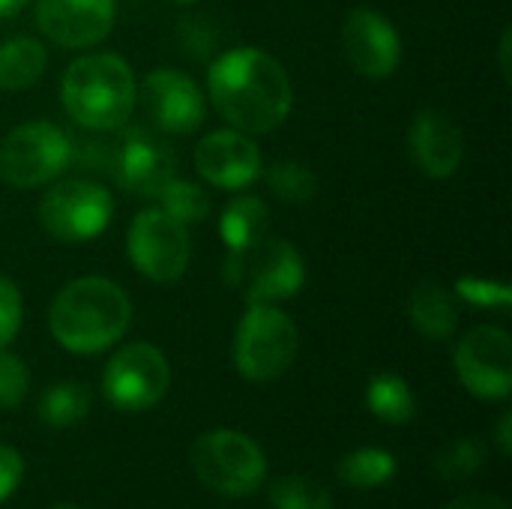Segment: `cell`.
Returning a JSON list of instances; mask_svg holds the SVG:
<instances>
[{
    "label": "cell",
    "mask_w": 512,
    "mask_h": 509,
    "mask_svg": "<svg viewBox=\"0 0 512 509\" xmlns=\"http://www.w3.org/2000/svg\"><path fill=\"white\" fill-rule=\"evenodd\" d=\"M72 162V141L48 120L15 126L0 141V180L15 189H33L60 177Z\"/></svg>",
    "instance_id": "7"
},
{
    "label": "cell",
    "mask_w": 512,
    "mask_h": 509,
    "mask_svg": "<svg viewBox=\"0 0 512 509\" xmlns=\"http://www.w3.org/2000/svg\"><path fill=\"white\" fill-rule=\"evenodd\" d=\"M456 375L477 399H507L512 390V339L507 330L483 324L456 345Z\"/></svg>",
    "instance_id": "11"
},
{
    "label": "cell",
    "mask_w": 512,
    "mask_h": 509,
    "mask_svg": "<svg viewBox=\"0 0 512 509\" xmlns=\"http://www.w3.org/2000/svg\"><path fill=\"white\" fill-rule=\"evenodd\" d=\"M21 474H24V462H21V456H18L12 447L0 444V504H3L15 489H18Z\"/></svg>",
    "instance_id": "31"
},
{
    "label": "cell",
    "mask_w": 512,
    "mask_h": 509,
    "mask_svg": "<svg viewBox=\"0 0 512 509\" xmlns=\"http://www.w3.org/2000/svg\"><path fill=\"white\" fill-rule=\"evenodd\" d=\"M342 48L348 63L372 81L390 78L402 60L399 30L387 15L369 6H357L348 12L342 24Z\"/></svg>",
    "instance_id": "13"
},
{
    "label": "cell",
    "mask_w": 512,
    "mask_h": 509,
    "mask_svg": "<svg viewBox=\"0 0 512 509\" xmlns=\"http://www.w3.org/2000/svg\"><path fill=\"white\" fill-rule=\"evenodd\" d=\"M408 156L426 177L447 180L462 165L465 135L450 114L426 108L408 126Z\"/></svg>",
    "instance_id": "17"
},
{
    "label": "cell",
    "mask_w": 512,
    "mask_h": 509,
    "mask_svg": "<svg viewBox=\"0 0 512 509\" xmlns=\"http://www.w3.org/2000/svg\"><path fill=\"white\" fill-rule=\"evenodd\" d=\"M264 183L273 189V195L279 201H288V204H306L315 198L318 192V177L315 171L306 165V162H297V159H282V162H273L267 171H264Z\"/></svg>",
    "instance_id": "24"
},
{
    "label": "cell",
    "mask_w": 512,
    "mask_h": 509,
    "mask_svg": "<svg viewBox=\"0 0 512 509\" xmlns=\"http://www.w3.org/2000/svg\"><path fill=\"white\" fill-rule=\"evenodd\" d=\"M27 390H30V372L24 360L0 348V408L6 411L18 408L27 399Z\"/></svg>",
    "instance_id": "28"
},
{
    "label": "cell",
    "mask_w": 512,
    "mask_h": 509,
    "mask_svg": "<svg viewBox=\"0 0 512 509\" xmlns=\"http://www.w3.org/2000/svg\"><path fill=\"white\" fill-rule=\"evenodd\" d=\"M90 390L78 381L51 384L39 399V417L51 429H72L90 414Z\"/></svg>",
    "instance_id": "22"
},
{
    "label": "cell",
    "mask_w": 512,
    "mask_h": 509,
    "mask_svg": "<svg viewBox=\"0 0 512 509\" xmlns=\"http://www.w3.org/2000/svg\"><path fill=\"white\" fill-rule=\"evenodd\" d=\"M498 450L504 453V456H510L512 453V414L507 411L501 420H498Z\"/></svg>",
    "instance_id": "33"
},
{
    "label": "cell",
    "mask_w": 512,
    "mask_h": 509,
    "mask_svg": "<svg viewBox=\"0 0 512 509\" xmlns=\"http://www.w3.org/2000/svg\"><path fill=\"white\" fill-rule=\"evenodd\" d=\"M366 405L378 420H384L390 426H405L417 414L414 393H411L408 381L396 372H381L372 378V384L366 390Z\"/></svg>",
    "instance_id": "21"
},
{
    "label": "cell",
    "mask_w": 512,
    "mask_h": 509,
    "mask_svg": "<svg viewBox=\"0 0 512 509\" xmlns=\"http://www.w3.org/2000/svg\"><path fill=\"white\" fill-rule=\"evenodd\" d=\"M195 168L219 189H243L261 174V150L240 129H216L198 141Z\"/></svg>",
    "instance_id": "16"
},
{
    "label": "cell",
    "mask_w": 512,
    "mask_h": 509,
    "mask_svg": "<svg viewBox=\"0 0 512 509\" xmlns=\"http://www.w3.org/2000/svg\"><path fill=\"white\" fill-rule=\"evenodd\" d=\"M270 507L273 509H333L330 492L303 474H291L273 483L270 489Z\"/></svg>",
    "instance_id": "25"
},
{
    "label": "cell",
    "mask_w": 512,
    "mask_h": 509,
    "mask_svg": "<svg viewBox=\"0 0 512 509\" xmlns=\"http://www.w3.org/2000/svg\"><path fill=\"white\" fill-rule=\"evenodd\" d=\"M126 252L135 270L150 282L159 285L177 282L192 258L189 228L174 216H168L162 207H147L129 225Z\"/></svg>",
    "instance_id": "8"
},
{
    "label": "cell",
    "mask_w": 512,
    "mask_h": 509,
    "mask_svg": "<svg viewBox=\"0 0 512 509\" xmlns=\"http://www.w3.org/2000/svg\"><path fill=\"white\" fill-rule=\"evenodd\" d=\"M300 348L294 321L276 306L252 303L237 324L234 336V363L246 381L267 384L282 378Z\"/></svg>",
    "instance_id": "5"
},
{
    "label": "cell",
    "mask_w": 512,
    "mask_h": 509,
    "mask_svg": "<svg viewBox=\"0 0 512 509\" xmlns=\"http://www.w3.org/2000/svg\"><path fill=\"white\" fill-rule=\"evenodd\" d=\"M483 462H486V444L477 438H459L438 453L435 468L447 480H468L483 468Z\"/></svg>",
    "instance_id": "27"
},
{
    "label": "cell",
    "mask_w": 512,
    "mask_h": 509,
    "mask_svg": "<svg viewBox=\"0 0 512 509\" xmlns=\"http://www.w3.org/2000/svg\"><path fill=\"white\" fill-rule=\"evenodd\" d=\"M447 509H510L498 495H489V492H471V495H462L456 498Z\"/></svg>",
    "instance_id": "32"
},
{
    "label": "cell",
    "mask_w": 512,
    "mask_h": 509,
    "mask_svg": "<svg viewBox=\"0 0 512 509\" xmlns=\"http://www.w3.org/2000/svg\"><path fill=\"white\" fill-rule=\"evenodd\" d=\"M222 276L249 306H276L303 288L306 264L288 240L261 237L246 249H228Z\"/></svg>",
    "instance_id": "4"
},
{
    "label": "cell",
    "mask_w": 512,
    "mask_h": 509,
    "mask_svg": "<svg viewBox=\"0 0 512 509\" xmlns=\"http://www.w3.org/2000/svg\"><path fill=\"white\" fill-rule=\"evenodd\" d=\"M48 66V51L33 36H12L0 42V90L15 93L33 87Z\"/></svg>",
    "instance_id": "19"
},
{
    "label": "cell",
    "mask_w": 512,
    "mask_h": 509,
    "mask_svg": "<svg viewBox=\"0 0 512 509\" xmlns=\"http://www.w3.org/2000/svg\"><path fill=\"white\" fill-rule=\"evenodd\" d=\"M135 99H141L144 117L156 132H195L207 114L201 87L177 69H153L141 81Z\"/></svg>",
    "instance_id": "12"
},
{
    "label": "cell",
    "mask_w": 512,
    "mask_h": 509,
    "mask_svg": "<svg viewBox=\"0 0 512 509\" xmlns=\"http://www.w3.org/2000/svg\"><path fill=\"white\" fill-rule=\"evenodd\" d=\"M30 0H0V18H9V15H18Z\"/></svg>",
    "instance_id": "35"
},
{
    "label": "cell",
    "mask_w": 512,
    "mask_h": 509,
    "mask_svg": "<svg viewBox=\"0 0 512 509\" xmlns=\"http://www.w3.org/2000/svg\"><path fill=\"white\" fill-rule=\"evenodd\" d=\"M510 42H512V33L510 30H504V36H501V72H504V78L510 81Z\"/></svg>",
    "instance_id": "34"
},
{
    "label": "cell",
    "mask_w": 512,
    "mask_h": 509,
    "mask_svg": "<svg viewBox=\"0 0 512 509\" xmlns=\"http://www.w3.org/2000/svg\"><path fill=\"white\" fill-rule=\"evenodd\" d=\"M336 471H339V480L354 489H378L396 477V459L387 450L363 447V450L348 453Z\"/></svg>",
    "instance_id": "23"
},
{
    "label": "cell",
    "mask_w": 512,
    "mask_h": 509,
    "mask_svg": "<svg viewBox=\"0 0 512 509\" xmlns=\"http://www.w3.org/2000/svg\"><path fill=\"white\" fill-rule=\"evenodd\" d=\"M39 30L63 48H90L114 27V0H36Z\"/></svg>",
    "instance_id": "15"
},
{
    "label": "cell",
    "mask_w": 512,
    "mask_h": 509,
    "mask_svg": "<svg viewBox=\"0 0 512 509\" xmlns=\"http://www.w3.org/2000/svg\"><path fill=\"white\" fill-rule=\"evenodd\" d=\"M270 228V210L255 195H237L225 204L219 216V237L228 249H246L267 237Z\"/></svg>",
    "instance_id": "20"
},
{
    "label": "cell",
    "mask_w": 512,
    "mask_h": 509,
    "mask_svg": "<svg viewBox=\"0 0 512 509\" xmlns=\"http://www.w3.org/2000/svg\"><path fill=\"white\" fill-rule=\"evenodd\" d=\"M174 171V150L150 129H132L111 156V174L138 198H159V192L174 180Z\"/></svg>",
    "instance_id": "14"
},
{
    "label": "cell",
    "mask_w": 512,
    "mask_h": 509,
    "mask_svg": "<svg viewBox=\"0 0 512 509\" xmlns=\"http://www.w3.org/2000/svg\"><path fill=\"white\" fill-rule=\"evenodd\" d=\"M21 330V294L12 279L0 276V348H6Z\"/></svg>",
    "instance_id": "30"
},
{
    "label": "cell",
    "mask_w": 512,
    "mask_h": 509,
    "mask_svg": "<svg viewBox=\"0 0 512 509\" xmlns=\"http://www.w3.org/2000/svg\"><path fill=\"white\" fill-rule=\"evenodd\" d=\"M207 90L216 111L246 135L273 132L294 105L285 66L261 48H231L216 57Z\"/></svg>",
    "instance_id": "1"
},
{
    "label": "cell",
    "mask_w": 512,
    "mask_h": 509,
    "mask_svg": "<svg viewBox=\"0 0 512 509\" xmlns=\"http://www.w3.org/2000/svg\"><path fill=\"white\" fill-rule=\"evenodd\" d=\"M192 468L201 486L222 498H246L261 489L267 459L261 447L240 432H207L192 444Z\"/></svg>",
    "instance_id": "6"
},
{
    "label": "cell",
    "mask_w": 512,
    "mask_h": 509,
    "mask_svg": "<svg viewBox=\"0 0 512 509\" xmlns=\"http://www.w3.org/2000/svg\"><path fill=\"white\" fill-rule=\"evenodd\" d=\"M456 294L480 309H507L512 303V291L507 282H492L480 276H465L456 282Z\"/></svg>",
    "instance_id": "29"
},
{
    "label": "cell",
    "mask_w": 512,
    "mask_h": 509,
    "mask_svg": "<svg viewBox=\"0 0 512 509\" xmlns=\"http://www.w3.org/2000/svg\"><path fill=\"white\" fill-rule=\"evenodd\" d=\"M408 315H411V324L432 342L453 339V333L459 327V303H456L453 291L438 279H423L411 291Z\"/></svg>",
    "instance_id": "18"
},
{
    "label": "cell",
    "mask_w": 512,
    "mask_h": 509,
    "mask_svg": "<svg viewBox=\"0 0 512 509\" xmlns=\"http://www.w3.org/2000/svg\"><path fill=\"white\" fill-rule=\"evenodd\" d=\"M114 216V201L105 186L93 180H57L39 201L42 228L63 243H84L99 237Z\"/></svg>",
    "instance_id": "9"
},
{
    "label": "cell",
    "mask_w": 512,
    "mask_h": 509,
    "mask_svg": "<svg viewBox=\"0 0 512 509\" xmlns=\"http://www.w3.org/2000/svg\"><path fill=\"white\" fill-rule=\"evenodd\" d=\"M171 387V366L156 345L132 342L120 348L102 375L105 399L120 411H147L165 399Z\"/></svg>",
    "instance_id": "10"
},
{
    "label": "cell",
    "mask_w": 512,
    "mask_h": 509,
    "mask_svg": "<svg viewBox=\"0 0 512 509\" xmlns=\"http://www.w3.org/2000/svg\"><path fill=\"white\" fill-rule=\"evenodd\" d=\"M51 509H78V507H69V504H60V507H51Z\"/></svg>",
    "instance_id": "37"
},
{
    "label": "cell",
    "mask_w": 512,
    "mask_h": 509,
    "mask_svg": "<svg viewBox=\"0 0 512 509\" xmlns=\"http://www.w3.org/2000/svg\"><path fill=\"white\" fill-rule=\"evenodd\" d=\"M159 207L174 216L177 222H183L186 228L195 225V222H204L210 216V195L189 183V180H171L162 192H159Z\"/></svg>",
    "instance_id": "26"
},
{
    "label": "cell",
    "mask_w": 512,
    "mask_h": 509,
    "mask_svg": "<svg viewBox=\"0 0 512 509\" xmlns=\"http://www.w3.org/2000/svg\"><path fill=\"white\" fill-rule=\"evenodd\" d=\"M171 3H180V6H186V3H195V0H171Z\"/></svg>",
    "instance_id": "36"
},
{
    "label": "cell",
    "mask_w": 512,
    "mask_h": 509,
    "mask_svg": "<svg viewBox=\"0 0 512 509\" xmlns=\"http://www.w3.org/2000/svg\"><path fill=\"white\" fill-rule=\"evenodd\" d=\"M63 108L66 114L93 132H111L120 129L132 108H135V78L132 69L123 57L96 51V54H81L78 60L69 63L63 84H60Z\"/></svg>",
    "instance_id": "3"
},
{
    "label": "cell",
    "mask_w": 512,
    "mask_h": 509,
    "mask_svg": "<svg viewBox=\"0 0 512 509\" xmlns=\"http://www.w3.org/2000/svg\"><path fill=\"white\" fill-rule=\"evenodd\" d=\"M132 321V303L120 285L102 276H84L57 291L48 309V327L57 345L72 354H99L123 339Z\"/></svg>",
    "instance_id": "2"
}]
</instances>
